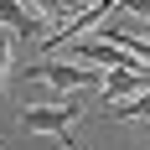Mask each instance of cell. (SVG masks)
Here are the masks:
<instances>
[{
	"label": "cell",
	"instance_id": "6",
	"mask_svg": "<svg viewBox=\"0 0 150 150\" xmlns=\"http://www.w3.org/2000/svg\"><path fill=\"white\" fill-rule=\"evenodd\" d=\"M11 57H16V36L0 31V98H5V73H11Z\"/></svg>",
	"mask_w": 150,
	"mask_h": 150
},
{
	"label": "cell",
	"instance_id": "2",
	"mask_svg": "<svg viewBox=\"0 0 150 150\" xmlns=\"http://www.w3.org/2000/svg\"><path fill=\"white\" fill-rule=\"evenodd\" d=\"M83 109L67 98V104H31V109H21V129L26 135H67V124L78 119Z\"/></svg>",
	"mask_w": 150,
	"mask_h": 150
},
{
	"label": "cell",
	"instance_id": "3",
	"mask_svg": "<svg viewBox=\"0 0 150 150\" xmlns=\"http://www.w3.org/2000/svg\"><path fill=\"white\" fill-rule=\"evenodd\" d=\"M0 26L11 31V36H36V26H47L36 11H26L21 0H0Z\"/></svg>",
	"mask_w": 150,
	"mask_h": 150
},
{
	"label": "cell",
	"instance_id": "5",
	"mask_svg": "<svg viewBox=\"0 0 150 150\" xmlns=\"http://www.w3.org/2000/svg\"><path fill=\"white\" fill-rule=\"evenodd\" d=\"M109 119H150V93H135V98L114 104V109H109Z\"/></svg>",
	"mask_w": 150,
	"mask_h": 150
},
{
	"label": "cell",
	"instance_id": "1",
	"mask_svg": "<svg viewBox=\"0 0 150 150\" xmlns=\"http://www.w3.org/2000/svg\"><path fill=\"white\" fill-rule=\"evenodd\" d=\"M31 78H42V83H52V88H62V93L98 88V73H93L88 62H78V57H67V62H36Z\"/></svg>",
	"mask_w": 150,
	"mask_h": 150
},
{
	"label": "cell",
	"instance_id": "4",
	"mask_svg": "<svg viewBox=\"0 0 150 150\" xmlns=\"http://www.w3.org/2000/svg\"><path fill=\"white\" fill-rule=\"evenodd\" d=\"M21 5H26V0H21ZM31 5H36V16H42V21H73L78 11H88L83 0H31Z\"/></svg>",
	"mask_w": 150,
	"mask_h": 150
}]
</instances>
